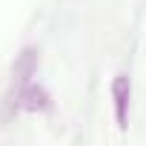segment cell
I'll return each mask as SVG.
<instances>
[{
    "mask_svg": "<svg viewBox=\"0 0 146 146\" xmlns=\"http://www.w3.org/2000/svg\"><path fill=\"white\" fill-rule=\"evenodd\" d=\"M112 98H115V120L120 129L129 126V78L117 75L112 83Z\"/></svg>",
    "mask_w": 146,
    "mask_h": 146,
    "instance_id": "1",
    "label": "cell"
},
{
    "mask_svg": "<svg viewBox=\"0 0 146 146\" xmlns=\"http://www.w3.org/2000/svg\"><path fill=\"white\" fill-rule=\"evenodd\" d=\"M17 100H20L23 109H43V106H46V95H43L40 89H35V86L23 89V92L17 95Z\"/></svg>",
    "mask_w": 146,
    "mask_h": 146,
    "instance_id": "2",
    "label": "cell"
}]
</instances>
